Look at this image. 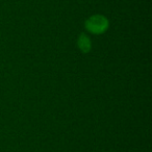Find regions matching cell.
<instances>
[{
    "label": "cell",
    "instance_id": "obj_1",
    "mask_svg": "<svg viewBox=\"0 0 152 152\" xmlns=\"http://www.w3.org/2000/svg\"><path fill=\"white\" fill-rule=\"evenodd\" d=\"M86 27L88 28L90 32L99 34L104 32L108 27V21L103 16L96 15L89 18L86 22Z\"/></svg>",
    "mask_w": 152,
    "mask_h": 152
},
{
    "label": "cell",
    "instance_id": "obj_2",
    "mask_svg": "<svg viewBox=\"0 0 152 152\" xmlns=\"http://www.w3.org/2000/svg\"><path fill=\"white\" fill-rule=\"evenodd\" d=\"M78 47L83 52H89L91 49V41L86 34H80L78 38Z\"/></svg>",
    "mask_w": 152,
    "mask_h": 152
}]
</instances>
